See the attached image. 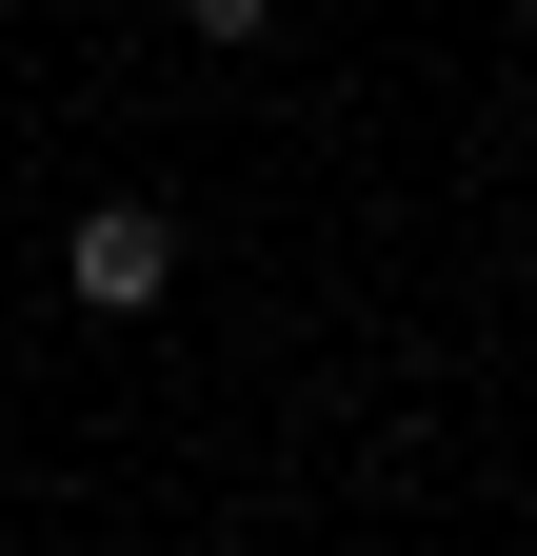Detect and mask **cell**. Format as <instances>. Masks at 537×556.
I'll return each mask as SVG.
<instances>
[{
	"instance_id": "obj_2",
	"label": "cell",
	"mask_w": 537,
	"mask_h": 556,
	"mask_svg": "<svg viewBox=\"0 0 537 556\" xmlns=\"http://www.w3.org/2000/svg\"><path fill=\"white\" fill-rule=\"evenodd\" d=\"M160 21H199V40H259V21H279V0H160Z\"/></svg>"
},
{
	"instance_id": "obj_1",
	"label": "cell",
	"mask_w": 537,
	"mask_h": 556,
	"mask_svg": "<svg viewBox=\"0 0 537 556\" xmlns=\"http://www.w3.org/2000/svg\"><path fill=\"white\" fill-rule=\"evenodd\" d=\"M60 278H80V318H160L179 299V219H160V199H80Z\"/></svg>"
}]
</instances>
